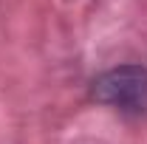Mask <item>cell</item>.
I'll use <instances>...</instances> for the list:
<instances>
[{
    "label": "cell",
    "mask_w": 147,
    "mask_h": 144,
    "mask_svg": "<svg viewBox=\"0 0 147 144\" xmlns=\"http://www.w3.org/2000/svg\"><path fill=\"white\" fill-rule=\"evenodd\" d=\"M91 99L125 116H147V68L119 65L102 71L91 82Z\"/></svg>",
    "instance_id": "1"
}]
</instances>
